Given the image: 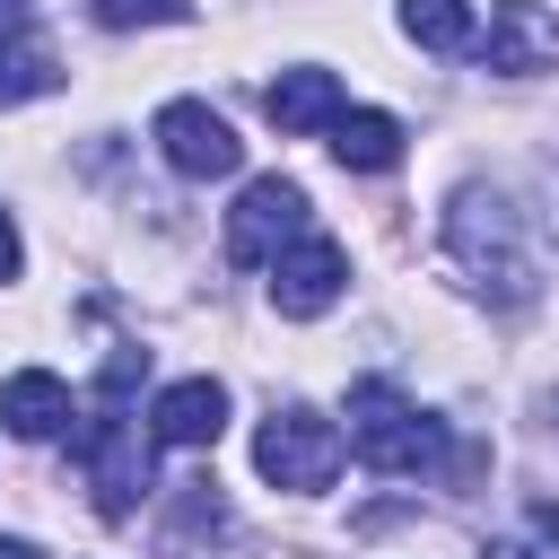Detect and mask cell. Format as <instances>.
Returning <instances> with one entry per match:
<instances>
[{"mask_svg": "<svg viewBox=\"0 0 559 559\" xmlns=\"http://www.w3.org/2000/svg\"><path fill=\"white\" fill-rule=\"evenodd\" d=\"M445 262L489 306H533L542 297V245H533V218L507 183H454L445 192Z\"/></svg>", "mask_w": 559, "mask_h": 559, "instance_id": "6da1fadb", "label": "cell"}, {"mask_svg": "<svg viewBox=\"0 0 559 559\" xmlns=\"http://www.w3.org/2000/svg\"><path fill=\"white\" fill-rule=\"evenodd\" d=\"M148 445H157V428H140V419L122 411V393L96 384V411L70 428V454H79L105 524H131V515H140V498H148Z\"/></svg>", "mask_w": 559, "mask_h": 559, "instance_id": "7a4b0ae2", "label": "cell"}, {"mask_svg": "<svg viewBox=\"0 0 559 559\" xmlns=\"http://www.w3.org/2000/svg\"><path fill=\"white\" fill-rule=\"evenodd\" d=\"M349 454H358L367 472L419 480V472H437V463H445V419H437V411H419L402 384L367 376V384L349 393Z\"/></svg>", "mask_w": 559, "mask_h": 559, "instance_id": "3957f363", "label": "cell"}, {"mask_svg": "<svg viewBox=\"0 0 559 559\" xmlns=\"http://www.w3.org/2000/svg\"><path fill=\"white\" fill-rule=\"evenodd\" d=\"M341 454H349V437H341L323 411H306V402H280V411L262 419V437H253V472H262L271 489H297V498L332 489V480H341Z\"/></svg>", "mask_w": 559, "mask_h": 559, "instance_id": "277c9868", "label": "cell"}, {"mask_svg": "<svg viewBox=\"0 0 559 559\" xmlns=\"http://www.w3.org/2000/svg\"><path fill=\"white\" fill-rule=\"evenodd\" d=\"M297 236H306V183L253 175V183L236 192V210H227V253H236L245 271H271Z\"/></svg>", "mask_w": 559, "mask_h": 559, "instance_id": "5b68a950", "label": "cell"}, {"mask_svg": "<svg viewBox=\"0 0 559 559\" xmlns=\"http://www.w3.org/2000/svg\"><path fill=\"white\" fill-rule=\"evenodd\" d=\"M157 148H166V166H175V175H192V183H210V175H236V166H245V140H236V131H227V114H210L201 96L157 105Z\"/></svg>", "mask_w": 559, "mask_h": 559, "instance_id": "8992f818", "label": "cell"}, {"mask_svg": "<svg viewBox=\"0 0 559 559\" xmlns=\"http://www.w3.org/2000/svg\"><path fill=\"white\" fill-rule=\"evenodd\" d=\"M472 52H480V70H498V79H542V70H559V17H550L542 0H498V9H489V35H480Z\"/></svg>", "mask_w": 559, "mask_h": 559, "instance_id": "52a82bcc", "label": "cell"}, {"mask_svg": "<svg viewBox=\"0 0 559 559\" xmlns=\"http://www.w3.org/2000/svg\"><path fill=\"white\" fill-rule=\"evenodd\" d=\"M341 288H349V253H341L332 236H314V227H306V236L271 262V306H280L288 323H314Z\"/></svg>", "mask_w": 559, "mask_h": 559, "instance_id": "ba28073f", "label": "cell"}, {"mask_svg": "<svg viewBox=\"0 0 559 559\" xmlns=\"http://www.w3.org/2000/svg\"><path fill=\"white\" fill-rule=\"evenodd\" d=\"M148 428H157V445H218V428H227V384H218V376H175V384L148 402Z\"/></svg>", "mask_w": 559, "mask_h": 559, "instance_id": "9c48e42d", "label": "cell"}, {"mask_svg": "<svg viewBox=\"0 0 559 559\" xmlns=\"http://www.w3.org/2000/svg\"><path fill=\"white\" fill-rule=\"evenodd\" d=\"M70 419H79V402H70V384H61L52 367H17V376H0V428H9V437L44 445V437H61Z\"/></svg>", "mask_w": 559, "mask_h": 559, "instance_id": "30bf717a", "label": "cell"}, {"mask_svg": "<svg viewBox=\"0 0 559 559\" xmlns=\"http://www.w3.org/2000/svg\"><path fill=\"white\" fill-rule=\"evenodd\" d=\"M262 105H271V122H280L288 140H314V131H332V122L349 114V96H341V79H332V70H314V61H297V70H280Z\"/></svg>", "mask_w": 559, "mask_h": 559, "instance_id": "8fae6325", "label": "cell"}, {"mask_svg": "<svg viewBox=\"0 0 559 559\" xmlns=\"http://www.w3.org/2000/svg\"><path fill=\"white\" fill-rule=\"evenodd\" d=\"M323 140H332V157H341L349 175H384V166L402 157V122H393V114H376V105H349Z\"/></svg>", "mask_w": 559, "mask_h": 559, "instance_id": "7c38bea8", "label": "cell"}, {"mask_svg": "<svg viewBox=\"0 0 559 559\" xmlns=\"http://www.w3.org/2000/svg\"><path fill=\"white\" fill-rule=\"evenodd\" d=\"M393 17H402V35H411L419 52H472V44H480L472 0H402Z\"/></svg>", "mask_w": 559, "mask_h": 559, "instance_id": "4fadbf2b", "label": "cell"}, {"mask_svg": "<svg viewBox=\"0 0 559 559\" xmlns=\"http://www.w3.org/2000/svg\"><path fill=\"white\" fill-rule=\"evenodd\" d=\"M61 87V61H52V44L26 26V35H0V105H17V96H52Z\"/></svg>", "mask_w": 559, "mask_h": 559, "instance_id": "5bb4252c", "label": "cell"}, {"mask_svg": "<svg viewBox=\"0 0 559 559\" xmlns=\"http://www.w3.org/2000/svg\"><path fill=\"white\" fill-rule=\"evenodd\" d=\"M96 9V26H114V35H131V26H183L192 17V0H87Z\"/></svg>", "mask_w": 559, "mask_h": 559, "instance_id": "9a60e30c", "label": "cell"}, {"mask_svg": "<svg viewBox=\"0 0 559 559\" xmlns=\"http://www.w3.org/2000/svg\"><path fill=\"white\" fill-rule=\"evenodd\" d=\"M17 271H26V245H17V218H9V210H0V288H9V280H17Z\"/></svg>", "mask_w": 559, "mask_h": 559, "instance_id": "2e32d148", "label": "cell"}, {"mask_svg": "<svg viewBox=\"0 0 559 559\" xmlns=\"http://www.w3.org/2000/svg\"><path fill=\"white\" fill-rule=\"evenodd\" d=\"M35 26V0H0V35H26Z\"/></svg>", "mask_w": 559, "mask_h": 559, "instance_id": "e0dca14e", "label": "cell"}, {"mask_svg": "<svg viewBox=\"0 0 559 559\" xmlns=\"http://www.w3.org/2000/svg\"><path fill=\"white\" fill-rule=\"evenodd\" d=\"M0 559H44V550H35L26 533H0Z\"/></svg>", "mask_w": 559, "mask_h": 559, "instance_id": "ac0fdd59", "label": "cell"}, {"mask_svg": "<svg viewBox=\"0 0 559 559\" xmlns=\"http://www.w3.org/2000/svg\"><path fill=\"white\" fill-rule=\"evenodd\" d=\"M480 559H524V550H515V542H498V550H480Z\"/></svg>", "mask_w": 559, "mask_h": 559, "instance_id": "d6986e66", "label": "cell"}]
</instances>
